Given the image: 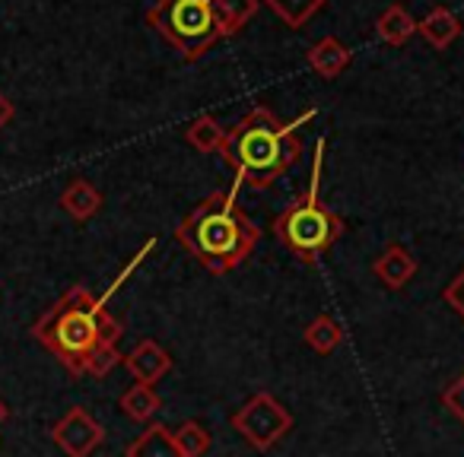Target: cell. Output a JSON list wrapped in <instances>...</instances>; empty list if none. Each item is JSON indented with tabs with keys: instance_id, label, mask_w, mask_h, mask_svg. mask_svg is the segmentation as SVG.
<instances>
[{
	"instance_id": "1",
	"label": "cell",
	"mask_w": 464,
	"mask_h": 457,
	"mask_svg": "<svg viewBox=\"0 0 464 457\" xmlns=\"http://www.w3.org/2000/svg\"><path fill=\"white\" fill-rule=\"evenodd\" d=\"M175 235L194 261H200L207 271L219 277V273H229L232 267H239L252 254V248L261 239V229L248 213L239 210L236 191H226L200 200Z\"/></svg>"
},
{
	"instance_id": "2",
	"label": "cell",
	"mask_w": 464,
	"mask_h": 457,
	"mask_svg": "<svg viewBox=\"0 0 464 457\" xmlns=\"http://www.w3.org/2000/svg\"><path fill=\"white\" fill-rule=\"evenodd\" d=\"M124 334L121 321L105 311V305L86 286L67 290L39 321L33 324V337L58 356V362L71 375H83L86 356L99 343H118Z\"/></svg>"
},
{
	"instance_id": "3",
	"label": "cell",
	"mask_w": 464,
	"mask_h": 457,
	"mask_svg": "<svg viewBox=\"0 0 464 457\" xmlns=\"http://www.w3.org/2000/svg\"><path fill=\"white\" fill-rule=\"evenodd\" d=\"M296 124H280L277 115L265 105L252 109L232 130H226L223 159L236 168L239 181L255 191L271 187L303 153V143L293 134Z\"/></svg>"
},
{
	"instance_id": "4",
	"label": "cell",
	"mask_w": 464,
	"mask_h": 457,
	"mask_svg": "<svg viewBox=\"0 0 464 457\" xmlns=\"http://www.w3.org/2000/svg\"><path fill=\"white\" fill-rule=\"evenodd\" d=\"M274 235L296 254L299 261H315L322 252H328L343 235V219L331 206L318 200V172L312 178V187L286 206L274 223Z\"/></svg>"
},
{
	"instance_id": "5",
	"label": "cell",
	"mask_w": 464,
	"mask_h": 457,
	"mask_svg": "<svg viewBox=\"0 0 464 457\" xmlns=\"http://www.w3.org/2000/svg\"><path fill=\"white\" fill-rule=\"evenodd\" d=\"M156 33H162L185 61L204 58L217 39H223L213 23L210 0H160L147 16Z\"/></svg>"
},
{
	"instance_id": "6",
	"label": "cell",
	"mask_w": 464,
	"mask_h": 457,
	"mask_svg": "<svg viewBox=\"0 0 464 457\" xmlns=\"http://www.w3.org/2000/svg\"><path fill=\"white\" fill-rule=\"evenodd\" d=\"M229 423H232V429L252 444V448L267 451V448H274L284 435H290L293 413L286 410L274 394H255V397H248L239 410L232 413Z\"/></svg>"
},
{
	"instance_id": "7",
	"label": "cell",
	"mask_w": 464,
	"mask_h": 457,
	"mask_svg": "<svg viewBox=\"0 0 464 457\" xmlns=\"http://www.w3.org/2000/svg\"><path fill=\"white\" fill-rule=\"evenodd\" d=\"M52 442L58 444L67 457H90L92 451L105 442V429L83 410V406H71V410L52 425Z\"/></svg>"
},
{
	"instance_id": "8",
	"label": "cell",
	"mask_w": 464,
	"mask_h": 457,
	"mask_svg": "<svg viewBox=\"0 0 464 457\" xmlns=\"http://www.w3.org/2000/svg\"><path fill=\"white\" fill-rule=\"evenodd\" d=\"M121 362L137 378V385H156V381H162V375L172 372V356L156 340H140Z\"/></svg>"
},
{
	"instance_id": "9",
	"label": "cell",
	"mask_w": 464,
	"mask_h": 457,
	"mask_svg": "<svg viewBox=\"0 0 464 457\" xmlns=\"http://www.w3.org/2000/svg\"><path fill=\"white\" fill-rule=\"evenodd\" d=\"M372 271L388 290H404V286L413 280V273H417V258H413L407 248L392 245L375 258Z\"/></svg>"
},
{
	"instance_id": "10",
	"label": "cell",
	"mask_w": 464,
	"mask_h": 457,
	"mask_svg": "<svg viewBox=\"0 0 464 457\" xmlns=\"http://www.w3.org/2000/svg\"><path fill=\"white\" fill-rule=\"evenodd\" d=\"M61 210L77 219V223H86V219H92L102 210V194L86 178H73L71 185L64 187V194H61Z\"/></svg>"
},
{
	"instance_id": "11",
	"label": "cell",
	"mask_w": 464,
	"mask_h": 457,
	"mask_svg": "<svg viewBox=\"0 0 464 457\" xmlns=\"http://www.w3.org/2000/svg\"><path fill=\"white\" fill-rule=\"evenodd\" d=\"M309 64H312V71H315L318 77L334 80L350 67V52H347V45H341V42L328 35V39H322L318 45H312Z\"/></svg>"
},
{
	"instance_id": "12",
	"label": "cell",
	"mask_w": 464,
	"mask_h": 457,
	"mask_svg": "<svg viewBox=\"0 0 464 457\" xmlns=\"http://www.w3.org/2000/svg\"><path fill=\"white\" fill-rule=\"evenodd\" d=\"M417 29L432 48H439V52H442V48H449L451 42L461 35V23H458V16L451 14V10H445V7L430 10V14L420 20Z\"/></svg>"
},
{
	"instance_id": "13",
	"label": "cell",
	"mask_w": 464,
	"mask_h": 457,
	"mask_svg": "<svg viewBox=\"0 0 464 457\" xmlns=\"http://www.w3.org/2000/svg\"><path fill=\"white\" fill-rule=\"evenodd\" d=\"M210 14L219 35H232L258 14V0H210Z\"/></svg>"
},
{
	"instance_id": "14",
	"label": "cell",
	"mask_w": 464,
	"mask_h": 457,
	"mask_svg": "<svg viewBox=\"0 0 464 457\" xmlns=\"http://www.w3.org/2000/svg\"><path fill=\"white\" fill-rule=\"evenodd\" d=\"M124 457H179V448L172 442V429H166L162 423H153L147 432H140L128 444Z\"/></svg>"
},
{
	"instance_id": "15",
	"label": "cell",
	"mask_w": 464,
	"mask_h": 457,
	"mask_svg": "<svg viewBox=\"0 0 464 457\" xmlns=\"http://www.w3.org/2000/svg\"><path fill=\"white\" fill-rule=\"evenodd\" d=\"M118 406L124 410V416H130L134 423H150L160 413V394L153 391V385H134L121 394Z\"/></svg>"
},
{
	"instance_id": "16",
	"label": "cell",
	"mask_w": 464,
	"mask_h": 457,
	"mask_svg": "<svg viewBox=\"0 0 464 457\" xmlns=\"http://www.w3.org/2000/svg\"><path fill=\"white\" fill-rule=\"evenodd\" d=\"M375 33H379V39L388 42V45H404V42L417 33V23H413V16L407 14L401 4H394V7H388L385 14L379 16Z\"/></svg>"
},
{
	"instance_id": "17",
	"label": "cell",
	"mask_w": 464,
	"mask_h": 457,
	"mask_svg": "<svg viewBox=\"0 0 464 457\" xmlns=\"http://www.w3.org/2000/svg\"><path fill=\"white\" fill-rule=\"evenodd\" d=\"M185 140H188V147H194L198 153H219L226 143V130L219 128L210 115H200L185 128Z\"/></svg>"
},
{
	"instance_id": "18",
	"label": "cell",
	"mask_w": 464,
	"mask_h": 457,
	"mask_svg": "<svg viewBox=\"0 0 464 457\" xmlns=\"http://www.w3.org/2000/svg\"><path fill=\"white\" fill-rule=\"evenodd\" d=\"M343 343V328L331 315H318L315 321L305 328V347L315 353H331Z\"/></svg>"
},
{
	"instance_id": "19",
	"label": "cell",
	"mask_w": 464,
	"mask_h": 457,
	"mask_svg": "<svg viewBox=\"0 0 464 457\" xmlns=\"http://www.w3.org/2000/svg\"><path fill=\"white\" fill-rule=\"evenodd\" d=\"M267 7H271L290 29H303L305 23L324 7V0H267Z\"/></svg>"
},
{
	"instance_id": "20",
	"label": "cell",
	"mask_w": 464,
	"mask_h": 457,
	"mask_svg": "<svg viewBox=\"0 0 464 457\" xmlns=\"http://www.w3.org/2000/svg\"><path fill=\"white\" fill-rule=\"evenodd\" d=\"M172 442L179 448V457H204L210 448V435L200 423H181L172 432Z\"/></svg>"
},
{
	"instance_id": "21",
	"label": "cell",
	"mask_w": 464,
	"mask_h": 457,
	"mask_svg": "<svg viewBox=\"0 0 464 457\" xmlns=\"http://www.w3.org/2000/svg\"><path fill=\"white\" fill-rule=\"evenodd\" d=\"M124 356L118 353V343H99L90 356H86V366H83V375H92V378H105L111 368L121 362Z\"/></svg>"
},
{
	"instance_id": "22",
	"label": "cell",
	"mask_w": 464,
	"mask_h": 457,
	"mask_svg": "<svg viewBox=\"0 0 464 457\" xmlns=\"http://www.w3.org/2000/svg\"><path fill=\"white\" fill-rule=\"evenodd\" d=\"M442 404L451 410V416H458L464 423V372L442 391Z\"/></svg>"
},
{
	"instance_id": "23",
	"label": "cell",
	"mask_w": 464,
	"mask_h": 457,
	"mask_svg": "<svg viewBox=\"0 0 464 457\" xmlns=\"http://www.w3.org/2000/svg\"><path fill=\"white\" fill-rule=\"evenodd\" d=\"M442 296H445V305H451V311H455V315L464 321V271L458 273L449 286H445Z\"/></svg>"
},
{
	"instance_id": "24",
	"label": "cell",
	"mask_w": 464,
	"mask_h": 457,
	"mask_svg": "<svg viewBox=\"0 0 464 457\" xmlns=\"http://www.w3.org/2000/svg\"><path fill=\"white\" fill-rule=\"evenodd\" d=\"M14 115H16V109H14V102H10L4 92H0V130L7 128L10 121H14Z\"/></svg>"
},
{
	"instance_id": "25",
	"label": "cell",
	"mask_w": 464,
	"mask_h": 457,
	"mask_svg": "<svg viewBox=\"0 0 464 457\" xmlns=\"http://www.w3.org/2000/svg\"><path fill=\"white\" fill-rule=\"evenodd\" d=\"M7 419H10V406L4 404V400H0V425L7 423Z\"/></svg>"
}]
</instances>
